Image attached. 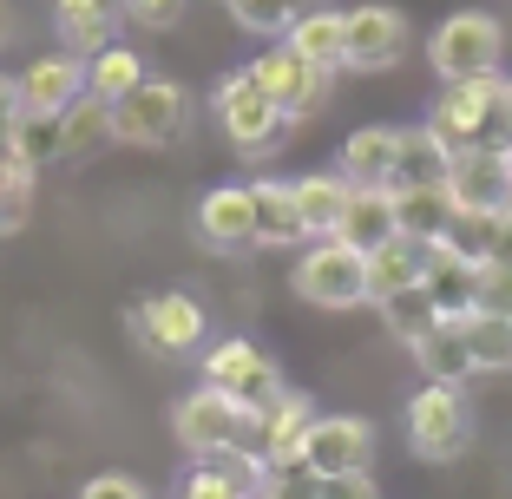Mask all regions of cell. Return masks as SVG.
Listing matches in <instances>:
<instances>
[{
  "label": "cell",
  "mask_w": 512,
  "mask_h": 499,
  "mask_svg": "<svg viewBox=\"0 0 512 499\" xmlns=\"http://www.w3.org/2000/svg\"><path fill=\"white\" fill-rule=\"evenodd\" d=\"M440 138L453 152H473V145H493L512 152V79H473V86H447L427 112Z\"/></svg>",
  "instance_id": "6da1fadb"
},
{
  "label": "cell",
  "mask_w": 512,
  "mask_h": 499,
  "mask_svg": "<svg viewBox=\"0 0 512 499\" xmlns=\"http://www.w3.org/2000/svg\"><path fill=\"white\" fill-rule=\"evenodd\" d=\"M171 440H178L197 467H204V460H224V454H250L256 447V414L237 408L224 388L197 381L178 408H171Z\"/></svg>",
  "instance_id": "7a4b0ae2"
},
{
  "label": "cell",
  "mask_w": 512,
  "mask_h": 499,
  "mask_svg": "<svg viewBox=\"0 0 512 499\" xmlns=\"http://www.w3.org/2000/svg\"><path fill=\"white\" fill-rule=\"evenodd\" d=\"M401 434H407V454L427 460V467H447L473 447V408H467V388H440V381H421L407 394L401 408Z\"/></svg>",
  "instance_id": "3957f363"
},
{
  "label": "cell",
  "mask_w": 512,
  "mask_h": 499,
  "mask_svg": "<svg viewBox=\"0 0 512 499\" xmlns=\"http://www.w3.org/2000/svg\"><path fill=\"white\" fill-rule=\"evenodd\" d=\"M427 60H434L440 86H473V79H499L506 60V27H499L486 7H460L434 27L427 40Z\"/></svg>",
  "instance_id": "277c9868"
},
{
  "label": "cell",
  "mask_w": 512,
  "mask_h": 499,
  "mask_svg": "<svg viewBox=\"0 0 512 499\" xmlns=\"http://www.w3.org/2000/svg\"><path fill=\"white\" fill-rule=\"evenodd\" d=\"M204 381H211V388H224L230 401H237V408H250V414H270L276 401L289 394L276 355H263L250 335H224V342H211V355H204Z\"/></svg>",
  "instance_id": "5b68a950"
},
{
  "label": "cell",
  "mask_w": 512,
  "mask_h": 499,
  "mask_svg": "<svg viewBox=\"0 0 512 499\" xmlns=\"http://www.w3.org/2000/svg\"><path fill=\"white\" fill-rule=\"evenodd\" d=\"M217 125H224V138L237 145L243 158H263L283 138V106L270 99V86L256 79V66H237V73H224V86H217Z\"/></svg>",
  "instance_id": "8992f818"
},
{
  "label": "cell",
  "mask_w": 512,
  "mask_h": 499,
  "mask_svg": "<svg viewBox=\"0 0 512 499\" xmlns=\"http://www.w3.org/2000/svg\"><path fill=\"white\" fill-rule=\"evenodd\" d=\"M289 289H296L302 303L316 309H362L368 303V257L362 250H348L342 237L329 243H309L289 270Z\"/></svg>",
  "instance_id": "52a82bcc"
},
{
  "label": "cell",
  "mask_w": 512,
  "mask_h": 499,
  "mask_svg": "<svg viewBox=\"0 0 512 499\" xmlns=\"http://www.w3.org/2000/svg\"><path fill=\"white\" fill-rule=\"evenodd\" d=\"M132 335L151 355H191V348H204L211 322H204V303H197V296L158 289V296H145V303L132 309Z\"/></svg>",
  "instance_id": "ba28073f"
},
{
  "label": "cell",
  "mask_w": 512,
  "mask_h": 499,
  "mask_svg": "<svg viewBox=\"0 0 512 499\" xmlns=\"http://www.w3.org/2000/svg\"><path fill=\"white\" fill-rule=\"evenodd\" d=\"M250 66H256V79L270 86V99L283 106V119H289V125L316 119L322 99H329V79H335V73H322V66H309L296 46H283V40H276L270 53H256Z\"/></svg>",
  "instance_id": "9c48e42d"
},
{
  "label": "cell",
  "mask_w": 512,
  "mask_h": 499,
  "mask_svg": "<svg viewBox=\"0 0 512 499\" xmlns=\"http://www.w3.org/2000/svg\"><path fill=\"white\" fill-rule=\"evenodd\" d=\"M184 132V86L178 79L151 73L132 99H119V145H138V152H158Z\"/></svg>",
  "instance_id": "30bf717a"
},
{
  "label": "cell",
  "mask_w": 512,
  "mask_h": 499,
  "mask_svg": "<svg viewBox=\"0 0 512 499\" xmlns=\"http://www.w3.org/2000/svg\"><path fill=\"white\" fill-rule=\"evenodd\" d=\"M375 460V427L362 414H322L302 440V467L322 473V480H342V473H368Z\"/></svg>",
  "instance_id": "8fae6325"
},
{
  "label": "cell",
  "mask_w": 512,
  "mask_h": 499,
  "mask_svg": "<svg viewBox=\"0 0 512 499\" xmlns=\"http://www.w3.org/2000/svg\"><path fill=\"white\" fill-rule=\"evenodd\" d=\"M191 230L204 250H250L256 243V191L250 184H211L197 197Z\"/></svg>",
  "instance_id": "7c38bea8"
},
{
  "label": "cell",
  "mask_w": 512,
  "mask_h": 499,
  "mask_svg": "<svg viewBox=\"0 0 512 499\" xmlns=\"http://www.w3.org/2000/svg\"><path fill=\"white\" fill-rule=\"evenodd\" d=\"M407 53V14L401 7H348V73H388Z\"/></svg>",
  "instance_id": "4fadbf2b"
},
{
  "label": "cell",
  "mask_w": 512,
  "mask_h": 499,
  "mask_svg": "<svg viewBox=\"0 0 512 499\" xmlns=\"http://www.w3.org/2000/svg\"><path fill=\"white\" fill-rule=\"evenodd\" d=\"M453 204L460 211H506L512 217V152L493 145H473V152L453 158Z\"/></svg>",
  "instance_id": "5bb4252c"
},
{
  "label": "cell",
  "mask_w": 512,
  "mask_h": 499,
  "mask_svg": "<svg viewBox=\"0 0 512 499\" xmlns=\"http://www.w3.org/2000/svg\"><path fill=\"white\" fill-rule=\"evenodd\" d=\"M86 99V60L79 53H46L20 73V112H46V119H66V112Z\"/></svg>",
  "instance_id": "9a60e30c"
},
{
  "label": "cell",
  "mask_w": 512,
  "mask_h": 499,
  "mask_svg": "<svg viewBox=\"0 0 512 499\" xmlns=\"http://www.w3.org/2000/svg\"><path fill=\"white\" fill-rule=\"evenodd\" d=\"M453 145L434 125H401V158H394V184L388 191H447L453 184Z\"/></svg>",
  "instance_id": "2e32d148"
},
{
  "label": "cell",
  "mask_w": 512,
  "mask_h": 499,
  "mask_svg": "<svg viewBox=\"0 0 512 499\" xmlns=\"http://www.w3.org/2000/svg\"><path fill=\"white\" fill-rule=\"evenodd\" d=\"M316 401L302 388H289L283 401H276L270 414H256V460H270V467H283V460H302V440H309V427H316Z\"/></svg>",
  "instance_id": "e0dca14e"
},
{
  "label": "cell",
  "mask_w": 512,
  "mask_h": 499,
  "mask_svg": "<svg viewBox=\"0 0 512 499\" xmlns=\"http://www.w3.org/2000/svg\"><path fill=\"white\" fill-rule=\"evenodd\" d=\"M394 158H401V125H362L342 145V178L355 191H388L394 184Z\"/></svg>",
  "instance_id": "ac0fdd59"
},
{
  "label": "cell",
  "mask_w": 512,
  "mask_h": 499,
  "mask_svg": "<svg viewBox=\"0 0 512 499\" xmlns=\"http://www.w3.org/2000/svg\"><path fill=\"white\" fill-rule=\"evenodd\" d=\"M119 20H125V0H53V27H60L66 53H79V60L106 53Z\"/></svg>",
  "instance_id": "d6986e66"
},
{
  "label": "cell",
  "mask_w": 512,
  "mask_h": 499,
  "mask_svg": "<svg viewBox=\"0 0 512 499\" xmlns=\"http://www.w3.org/2000/svg\"><path fill=\"white\" fill-rule=\"evenodd\" d=\"M256 243L263 250H296L309 243V224H302V204H296V178H256Z\"/></svg>",
  "instance_id": "ffe728a7"
},
{
  "label": "cell",
  "mask_w": 512,
  "mask_h": 499,
  "mask_svg": "<svg viewBox=\"0 0 512 499\" xmlns=\"http://www.w3.org/2000/svg\"><path fill=\"white\" fill-rule=\"evenodd\" d=\"M427 296H434V309L447 322H467L480 309V263H467L460 250L440 243L434 257H427Z\"/></svg>",
  "instance_id": "44dd1931"
},
{
  "label": "cell",
  "mask_w": 512,
  "mask_h": 499,
  "mask_svg": "<svg viewBox=\"0 0 512 499\" xmlns=\"http://www.w3.org/2000/svg\"><path fill=\"white\" fill-rule=\"evenodd\" d=\"M348 197H355V184H348L342 171H309V178H296V204H302V224H309V243L342 237Z\"/></svg>",
  "instance_id": "7402d4cb"
},
{
  "label": "cell",
  "mask_w": 512,
  "mask_h": 499,
  "mask_svg": "<svg viewBox=\"0 0 512 499\" xmlns=\"http://www.w3.org/2000/svg\"><path fill=\"white\" fill-rule=\"evenodd\" d=\"M427 257L434 250H421V243L394 237L388 250H375L368 257V303H394V296H407V289H427Z\"/></svg>",
  "instance_id": "603a6c76"
},
{
  "label": "cell",
  "mask_w": 512,
  "mask_h": 499,
  "mask_svg": "<svg viewBox=\"0 0 512 499\" xmlns=\"http://www.w3.org/2000/svg\"><path fill=\"white\" fill-rule=\"evenodd\" d=\"M283 46H296L302 60L322 66V73H342V66H348V14H342V7H309V14L289 27Z\"/></svg>",
  "instance_id": "cb8c5ba5"
},
{
  "label": "cell",
  "mask_w": 512,
  "mask_h": 499,
  "mask_svg": "<svg viewBox=\"0 0 512 499\" xmlns=\"http://www.w3.org/2000/svg\"><path fill=\"white\" fill-rule=\"evenodd\" d=\"M394 217H401V237H407V243L440 250V243L453 237V217H460V204H453V191H394Z\"/></svg>",
  "instance_id": "d4e9b609"
},
{
  "label": "cell",
  "mask_w": 512,
  "mask_h": 499,
  "mask_svg": "<svg viewBox=\"0 0 512 499\" xmlns=\"http://www.w3.org/2000/svg\"><path fill=\"white\" fill-rule=\"evenodd\" d=\"M394 237H401L394 191H355V197H348V217H342V243H348V250L375 257V250H388Z\"/></svg>",
  "instance_id": "484cf974"
},
{
  "label": "cell",
  "mask_w": 512,
  "mask_h": 499,
  "mask_svg": "<svg viewBox=\"0 0 512 499\" xmlns=\"http://www.w3.org/2000/svg\"><path fill=\"white\" fill-rule=\"evenodd\" d=\"M414 355V368H421L427 381H440V388H467L480 368H473V348H467V329L460 322H440L434 335H427L421 348H407Z\"/></svg>",
  "instance_id": "4316f807"
},
{
  "label": "cell",
  "mask_w": 512,
  "mask_h": 499,
  "mask_svg": "<svg viewBox=\"0 0 512 499\" xmlns=\"http://www.w3.org/2000/svg\"><path fill=\"white\" fill-rule=\"evenodd\" d=\"M106 145H119V106L79 99V106L60 119V158H99Z\"/></svg>",
  "instance_id": "83f0119b"
},
{
  "label": "cell",
  "mask_w": 512,
  "mask_h": 499,
  "mask_svg": "<svg viewBox=\"0 0 512 499\" xmlns=\"http://www.w3.org/2000/svg\"><path fill=\"white\" fill-rule=\"evenodd\" d=\"M145 79H151L145 60H138L132 46L112 40L106 53H92V60H86V99H106V106H119V99H132Z\"/></svg>",
  "instance_id": "f1b7e54d"
},
{
  "label": "cell",
  "mask_w": 512,
  "mask_h": 499,
  "mask_svg": "<svg viewBox=\"0 0 512 499\" xmlns=\"http://www.w3.org/2000/svg\"><path fill=\"white\" fill-rule=\"evenodd\" d=\"M467 348H473V368L480 375H506L512 368V316H493V309H473L467 322Z\"/></svg>",
  "instance_id": "f546056e"
},
{
  "label": "cell",
  "mask_w": 512,
  "mask_h": 499,
  "mask_svg": "<svg viewBox=\"0 0 512 499\" xmlns=\"http://www.w3.org/2000/svg\"><path fill=\"white\" fill-rule=\"evenodd\" d=\"M381 322H388V335L401 348H421L427 335L440 329V309H434V296H427V289H407V296H394V303H381Z\"/></svg>",
  "instance_id": "4dcf8cb0"
},
{
  "label": "cell",
  "mask_w": 512,
  "mask_h": 499,
  "mask_svg": "<svg viewBox=\"0 0 512 499\" xmlns=\"http://www.w3.org/2000/svg\"><path fill=\"white\" fill-rule=\"evenodd\" d=\"M224 7L243 33H283L289 40V27H296L309 7H322V0H224Z\"/></svg>",
  "instance_id": "1f68e13d"
},
{
  "label": "cell",
  "mask_w": 512,
  "mask_h": 499,
  "mask_svg": "<svg viewBox=\"0 0 512 499\" xmlns=\"http://www.w3.org/2000/svg\"><path fill=\"white\" fill-rule=\"evenodd\" d=\"M14 145H20V158H27L33 171L53 165V158H60V119H46V112H20Z\"/></svg>",
  "instance_id": "d6a6232c"
},
{
  "label": "cell",
  "mask_w": 512,
  "mask_h": 499,
  "mask_svg": "<svg viewBox=\"0 0 512 499\" xmlns=\"http://www.w3.org/2000/svg\"><path fill=\"white\" fill-rule=\"evenodd\" d=\"M322 493V473H309L302 460H283V467L263 473V499H316Z\"/></svg>",
  "instance_id": "836d02e7"
},
{
  "label": "cell",
  "mask_w": 512,
  "mask_h": 499,
  "mask_svg": "<svg viewBox=\"0 0 512 499\" xmlns=\"http://www.w3.org/2000/svg\"><path fill=\"white\" fill-rule=\"evenodd\" d=\"M480 309H493V316H512V243L499 250L493 263H480Z\"/></svg>",
  "instance_id": "e575fe53"
},
{
  "label": "cell",
  "mask_w": 512,
  "mask_h": 499,
  "mask_svg": "<svg viewBox=\"0 0 512 499\" xmlns=\"http://www.w3.org/2000/svg\"><path fill=\"white\" fill-rule=\"evenodd\" d=\"M184 7H191V0H125V20L165 33V27H178V20H184Z\"/></svg>",
  "instance_id": "d590c367"
},
{
  "label": "cell",
  "mask_w": 512,
  "mask_h": 499,
  "mask_svg": "<svg viewBox=\"0 0 512 499\" xmlns=\"http://www.w3.org/2000/svg\"><path fill=\"white\" fill-rule=\"evenodd\" d=\"M79 499H151L145 480H132V473H92L86 486H79Z\"/></svg>",
  "instance_id": "8d00e7d4"
},
{
  "label": "cell",
  "mask_w": 512,
  "mask_h": 499,
  "mask_svg": "<svg viewBox=\"0 0 512 499\" xmlns=\"http://www.w3.org/2000/svg\"><path fill=\"white\" fill-rule=\"evenodd\" d=\"M316 499H381V486L375 473H342V480H322Z\"/></svg>",
  "instance_id": "74e56055"
},
{
  "label": "cell",
  "mask_w": 512,
  "mask_h": 499,
  "mask_svg": "<svg viewBox=\"0 0 512 499\" xmlns=\"http://www.w3.org/2000/svg\"><path fill=\"white\" fill-rule=\"evenodd\" d=\"M20 125V79L0 73V132H14Z\"/></svg>",
  "instance_id": "f35d334b"
},
{
  "label": "cell",
  "mask_w": 512,
  "mask_h": 499,
  "mask_svg": "<svg viewBox=\"0 0 512 499\" xmlns=\"http://www.w3.org/2000/svg\"><path fill=\"white\" fill-rule=\"evenodd\" d=\"M27 211H33V204H20V197H0V237H14V230L27 224Z\"/></svg>",
  "instance_id": "ab89813d"
},
{
  "label": "cell",
  "mask_w": 512,
  "mask_h": 499,
  "mask_svg": "<svg viewBox=\"0 0 512 499\" xmlns=\"http://www.w3.org/2000/svg\"><path fill=\"white\" fill-rule=\"evenodd\" d=\"M0 46H7V7H0Z\"/></svg>",
  "instance_id": "60d3db41"
},
{
  "label": "cell",
  "mask_w": 512,
  "mask_h": 499,
  "mask_svg": "<svg viewBox=\"0 0 512 499\" xmlns=\"http://www.w3.org/2000/svg\"><path fill=\"white\" fill-rule=\"evenodd\" d=\"M256 499H263V493H256Z\"/></svg>",
  "instance_id": "b9f144b4"
}]
</instances>
